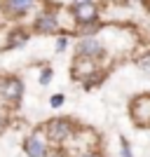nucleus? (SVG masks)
<instances>
[{"instance_id": "nucleus-5", "label": "nucleus", "mask_w": 150, "mask_h": 157, "mask_svg": "<svg viewBox=\"0 0 150 157\" xmlns=\"http://www.w3.org/2000/svg\"><path fill=\"white\" fill-rule=\"evenodd\" d=\"M75 52H78V56H85V59H94L96 61V59L103 56V45H101L94 35H91V38H80Z\"/></svg>"}, {"instance_id": "nucleus-3", "label": "nucleus", "mask_w": 150, "mask_h": 157, "mask_svg": "<svg viewBox=\"0 0 150 157\" xmlns=\"http://www.w3.org/2000/svg\"><path fill=\"white\" fill-rule=\"evenodd\" d=\"M24 152H26L28 157H45L47 152H49V143H47V138H45V131L38 129V131H33L31 136H26V141H24Z\"/></svg>"}, {"instance_id": "nucleus-10", "label": "nucleus", "mask_w": 150, "mask_h": 157, "mask_svg": "<svg viewBox=\"0 0 150 157\" xmlns=\"http://www.w3.org/2000/svg\"><path fill=\"white\" fill-rule=\"evenodd\" d=\"M52 78H54V71L49 68V66H45V68L40 71V78H38V82H40L42 87H47L49 82H52Z\"/></svg>"}, {"instance_id": "nucleus-7", "label": "nucleus", "mask_w": 150, "mask_h": 157, "mask_svg": "<svg viewBox=\"0 0 150 157\" xmlns=\"http://www.w3.org/2000/svg\"><path fill=\"white\" fill-rule=\"evenodd\" d=\"M35 31L47 35V33H56L59 31V19H56V12H42L38 14V19H35Z\"/></svg>"}, {"instance_id": "nucleus-18", "label": "nucleus", "mask_w": 150, "mask_h": 157, "mask_svg": "<svg viewBox=\"0 0 150 157\" xmlns=\"http://www.w3.org/2000/svg\"><path fill=\"white\" fill-rule=\"evenodd\" d=\"M145 5H148V10H150V0H145Z\"/></svg>"}, {"instance_id": "nucleus-4", "label": "nucleus", "mask_w": 150, "mask_h": 157, "mask_svg": "<svg viewBox=\"0 0 150 157\" xmlns=\"http://www.w3.org/2000/svg\"><path fill=\"white\" fill-rule=\"evenodd\" d=\"M0 96L14 103V101H19L24 96V82L19 78H2L0 80Z\"/></svg>"}, {"instance_id": "nucleus-11", "label": "nucleus", "mask_w": 150, "mask_h": 157, "mask_svg": "<svg viewBox=\"0 0 150 157\" xmlns=\"http://www.w3.org/2000/svg\"><path fill=\"white\" fill-rule=\"evenodd\" d=\"M71 157H103L96 148H85V150H75L71 152Z\"/></svg>"}, {"instance_id": "nucleus-15", "label": "nucleus", "mask_w": 150, "mask_h": 157, "mask_svg": "<svg viewBox=\"0 0 150 157\" xmlns=\"http://www.w3.org/2000/svg\"><path fill=\"white\" fill-rule=\"evenodd\" d=\"M141 66H143V68H148V71H150V54H145L143 59H141Z\"/></svg>"}, {"instance_id": "nucleus-1", "label": "nucleus", "mask_w": 150, "mask_h": 157, "mask_svg": "<svg viewBox=\"0 0 150 157\" xmlns=\"http://www.w3.org/2000/svg\"><path fill=\"white\" fill-rule=\"evenodd\" d=\"M42 131H45V138L47 143H54V145H63L68 138L78 131V127H75V122L68 117H59V120H49L45 127H42Z\"/></svg>"}, {"instance_id": "nucleus-6", "label": "nucleus", "mask_w": 150, "mask_h": 157, "mask_svg": "<svg viewBox=\"0 0 150 157\" xmlns=\"http://www.w3.org/2000/svg\"><path fill=\"white\" fill-rule=\"evenodd\" d=\"M73 19L78 21L80 26H85V24H94L98 19V7L94 2H78V5L73 7Z\"/></svg>"}, {"instance_id": "nucleus-8", "label": "nucleus", "mask_w": 150, "mask_h": 157, "mask_svg": "<svg viewBox=\"0 0 150 157\" xmlns=\"http://www.w3.org/2000/svg\"><path fill=\"white\" fill-rule=\"evenodd\" d=\"M33 5H35V0H2V10H5L10 17H21V14H26Z\"/></svg>"}, {"instance_id": "nucleus-9", "label": "nucleus", "mask_w": 150, "mask_h": 157, "mask_svg": "<svg viewBox=\"0 0 150 157\" xmlns=\"http://www.w3.org/2000/svg\"><path fill=\"white\" fill-rule=\"evenodd\" d=\"M26 42H28V33H24V31H12L10 40H7V47H10V49H14V47H24Z\"/></svg>"}, {"instance_id": "nucleus-14", "label": "nucleus", "mask_w": 150, "mask_h": 157, "mask_svg": "<svg viewBox=\"0 0 150 157\" xmlns=\"http://www.w3.org/2000/svg\"><path fill=\"white\" fill-rule=\"evenodd\" d=\"M54 47H56V52H66V47H68V38H66V35H59V38H56V45H54Z\"/></svg>"}, {"instance_id": "nucleus-13", "label": "nucleus", "mask_w": 150, "mask_h": 157, "mask_svg": "<svg viewBox=\"0 0 150 157\" xmlns=\"http://www.w3.org/2000/svg\"><path fill=\"white\" fill-rule=\"evenodd\" d=\"M120 152H122V157H134V152H131V145L124 141V138H120Z\"/></svg>"}, {"instance_id": "nucleus-2", "label": "nucleus", "mask_w": 150, "mask_h": 157, "mask_svg": "<svg viewBox=\"0 0 150 157\" xmlns=\"http://www.w3.org/2000/svg\"><path fill=\"white\" fill-rule=\"evenodd\" d=\"M129 115H131V120H134L136 127L150 129V94H141V96H136L131 101Z\"/></svg>"}, {"instance_id": "nucleus-16", "label": "nucleus", "mask_w": 150, "mask_h": 157, "mask_svg": "<svg viewBox=\"0 0 150 157\" xmlns=\"http://www.w3.org/2000/svg\"><path fill=\"white\" fill-rule=\"evenodd\" d=\"M78 2H89V0H75V5H78Z\"/></svg>"}, {"instance_id": "nucleus-12", "label": "nucleus", "mask_w": 150, "mask_h": 157, "mask_svg": "<svg viewBox=\"0 0 150 157\" xmlns=\"http://www.w3.org/2000/svg\"><path fill=\"white\" fill-rule=\"evenodd\" d=\"M63 101H66V94H54V96L49 98V105H52V108H61Z\"/></svg>"}, {"instance_id": "nucleus-17", "label": "nucleus", "mask_w": 150, "mask_h": 157, "mask_svg": "<svg viewBox=\"0 0 150 157\" xmlns=\"http://www.w3.org/2000/svg\"><path fill=\"white\" fill-rule=\"evenodd\" d=\"M127 2H141V0H127Z\"/></svg>"}]
</instances>
